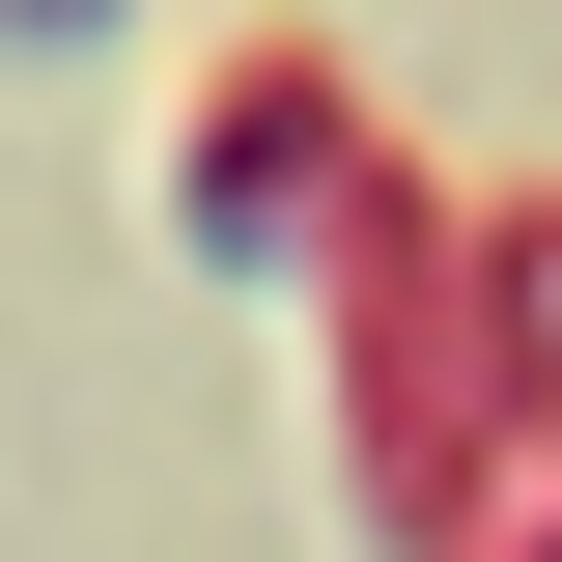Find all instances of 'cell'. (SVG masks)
<instances>
[{"label": "cell", "instance_id": "obj_1", "mask_svg": "<svg viewBox=\"0 0 562 562\" xmlns=\"http://www.w3.org/2000/svg\"><path fill=\"white\" fill-rule=\"evenodd\" d=\"M310 169L366 198V85H310V57H198V225H225V254H281Z\"/></svg>", "mask_w": 562, "mask_h": 562}]
</instances>
